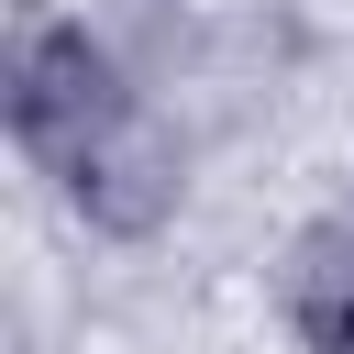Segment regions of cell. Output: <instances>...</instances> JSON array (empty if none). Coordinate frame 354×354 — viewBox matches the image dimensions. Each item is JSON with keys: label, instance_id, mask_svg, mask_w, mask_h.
Listing matches in <instances>:
<instances>
[{"label": "cell", "instance_id": "cell-1", "mask_svg": "<svg viewBox=\"0 0 354 354\" xmlns=\"http://www.w3.org/2000/svg\"><path fill=\"white\" fill-rule=\"evenodd\" d=\"M122 100H133V66L88 11H33L22 22V44H11V144L33 155V177H66L77 144Z\"/></svg>", "mask_w": 354, "mask_h": 354}, {"label": "cell", "instance_id": "cell-2", "mask_svg": "<svg viewBox=\"0 0 354 354\" xmlns=\"http://www.w3.org/2000/svg\"><path fill=\"white\" fill-rule=\"evenodd\" d=\"M55 188H66V210H77L100 243H155V232L188 210V188H199L188 122H177L155 88H133V100L77 144V166H66Z\"/></svg>", "mask_w": 354, "mask_h": 354}, {"label": "cell", "instance_id": "cell-3", "mask_svg": "<svg viewBox=\"0 0 354 354\" xmlns=\"http://www.w3.org/2000/svg\"><path fill=\"white\" fill-rule=\"evenodd\" d=\"M266 299L288 321V343L310 354H354V210L343 221H299L266 266Z\"/></svg>", "mask_w": 354, "mask_h": 354}]
</instances>
